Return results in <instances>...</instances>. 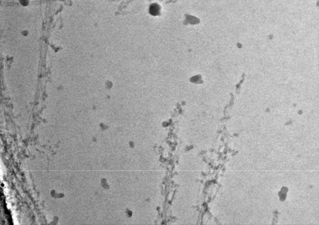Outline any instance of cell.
Instances as JSON below:
<instances>
[{"mask_svg":"<svg viewBox=\"0 0 319 225\" xmlns=\"http://www.w3.org/2000/svg\"><path fill=\"white\" fill-rule=\"evenodd\" d=\"M160 8L159 5L157 4H153L150 7L149 11L151 15L153 16H157L160 13Z\"/></svg>","mask_w":319,"mask_h":225,"instance_id":"obj_1","label":"cell"}]
</instances>
